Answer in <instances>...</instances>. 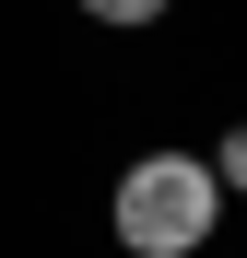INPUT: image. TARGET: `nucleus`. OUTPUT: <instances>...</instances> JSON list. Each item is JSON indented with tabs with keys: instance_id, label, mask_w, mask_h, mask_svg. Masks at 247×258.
<instances>
[{
	"instance_id": "7ed1b4c3",
	"label": "nucleus",
	"mask_w": 247,
	"mask_h": 258,
	"mask_svg": "<svg viewBox=\"0 0 247 258\" xmlns=\"http://www.w3.org/2000/svg\"><path fill=\"white\" fill-rule=\"evenodd\" d=\"M212 176H224V200H247V117H235L224 141H212Z\"/></svg>"
},
{
	"instance_id": "f03ea898",
	"label": "nucleus",
	"mask_w": 247,
	"mask_h": 258,
	"mask_svg": "<svg viewBox=\"0 0 247 258\" xmlns=\"http://www.w3.org/2000/svg\"><path fill=\"white\" fill-rule=\"evenodd\" d=\"M82 12H94V24H118V35H141V24H165V12H177V0H82Z\"/></svg>"
},
{
	"instance_id": "f257e3e1",
	"label": "nucleus",
	"mask_w": 247,
	"mask_h": 258,
	"mask_svg": "<svg viewBox=\"0 0 247 258\" xmlns=\"http://www.w3.org/2000/svg\"><path fill=\"white\" fill-rule=\"evenodd\" d=\"M106 223L130 258H200L224 223V176H212V153H141L130 176L106 188Z\"/></svg>"
}]
</instances>
